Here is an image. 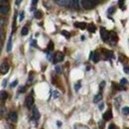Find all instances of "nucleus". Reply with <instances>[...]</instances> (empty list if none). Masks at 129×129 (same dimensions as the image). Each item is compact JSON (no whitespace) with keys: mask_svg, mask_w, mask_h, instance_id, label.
Wrapping results in <instances>:
<instances>
[{"mask_svg":"<svg viewBox=\"0 0 129 129\" xmlns=\"http://www.w3.org/2000/svg\"><path fill=\"white\" fill-rule=\"evenodd\" d=\"M99 108H100V109H102V108H103V103H101V104L99 105Z\"/></svg>","mask_w":129,"mask_h":129,"instance_id":"37","label":"nucleus"},{"mask_svg":"<svg viewBox=\"0 0 129 129\" xmlns=\"http://www.w3.org/2000/svg\"><path fill=\"white\" fill-rule=\"evenodd\" d=\"M0 10H1V14H6V13H8V11H9V5L7 4V2H2V3H1V8H0Z\"/></svg>","mask_w":129,"mask_h":129,"instance_id":"5","label":"nucleus"},{"mask_svg":"<svg viewBox=\"0 0 129 129\" xmlns=\"http://www.w3.org/2000/svg\"><path fill=\"white\" fill-rule=\"evenodd\" d=\"M6 82H7V81H3V86H6Z\"/></svg>","mask_w":129,"mask_h":129,"instance_id":"38","label":"nucleus"},{"mask_svg":"<svg viewBox=\"0 0 129 129\" xmlns=\"http://www.w3.org/2000/svg\"><path fill=\"white\" fill-rule=\"evenodd\" d=\"M108 129H116V127H115L114 124H110V125L108 126Z\"/></svg>","mask_w":129,"mask_h":129,"instance_id":"30","label":"nucleus"},{"mask_svg":"<svg viewBox=\"0 0 129 129\" xmlns=\"http://www.w3.org/2000/svg\"><path fill=\"white\" fill-rule=\"evenodd\" d=\"M90 60H92V62H94V63H97L98 60H99V55L96 52H92L90 54Z\"/></svg>","mask_w":129,"mask_h":129,"instance_id":"7","label":"nucleus"},{"mask_svg":"<svg viewBox=\"0 0 129 129\" xmlns=\"http://www.w3.org/2000/svg\"><path fill=\"white\" fill-rule=\"evenodd\" d=\"M99 127H103V122H99Z\"/></svg>","mask_w":129,"mask_h":129,"instance_id":"34","label":"nucleus"},{"mask_svg":"<svg viewBox=\"0 0 129 129\" xmlns=\"http://www.w3.org/2000/svg\"><path fill=\"white\" fill-rule=\"evenodd\" d=\"M17 83H18V81H13V82H12V83H11V86H12V87H14V86H16V85H17Z\"/></svg>","mask_w":129,"mask_h":129,"instance_id":"28","label":"nucleus"},{"mask_svg":"<svg viewBox=\"0 0 129 129\" xmlns=\"http://www.w3.org/2000/svg\"><path fill=\"white\" fill-rule=\"evenodd\" d=\"M8 117H9V120L11 121V122H16L17 121V113L14 112V111H12V112L9 113V115H8Z\"/></svg>","mask_w":129,"mask_h":129,"instance_id":"8","label":"nucleus"},{"mask_svg":"<svg viewBox=\"0 0 129 129\" xmlns=\"http://www.w3.org/2000/svg\"><path fill=\"white\" fill-rule=\"evenodd\" d=\"M98 0H81V5L84 9H92L98 4Z\"/></svg>","mask_w":129,"mask_h":129,"instance_id":"1","label":"nucleus"},{"mask_svg":"<svg viewBox=\"0 0 129 129\" xmlns=\"http://www.w3.org/2000/svg\"><path fill=\"white\" fill-rule=\"evenodd\" d=\"M32 113H33V118H34L35 120H38L39 117H40V112H39V110L37 109V107H34V108H33Z\"/></svg>","mask_w":129,"mask_h":129,"instance_id":"10","label":"nucleus"},{"mask_svg":"<svg viewBox=\"0 0 129 129\" xmlns=\"http://www.w3.org/2000/svg\"><path fill=\"white\" fill-rule=\"evenodd\" d=\"M64 60V54L61 53V52H58L55 54V57H54V63H59V62H62Z\"/></svg>","mask_w":129,"mask_h":129,"instance_id":"3","label":"nucleus"},{"mask_svg":"<svg viewBox=\"0 0 129 129\" xmlns=\"http://www.w3.org/2000/svg\"><path fill=\"white\" fill-rule=\"evenodd\" d=\"M53 96L55 97V98H57V97H59V92H58L57 90H55V91L53 92Z\"/></svg>","mask_w":129,"mask_h":129,"instance_id":"25","label":"nucleus"},{"mask_svg":"<svg viewBox=\"0 0 129 129\" xmlns=\"http://www.w3.org/2000/svg\"><path fill=\"white\" fill-rule=\"evenodd\" d=\"M75 26L81 29V30H84L86 28V24L84 22H77V23H75Z\"/></svg>","mask_w":129,"mask_h":129,"instance_id":"12","label":"nucleus"},{"mask_svg":"<svg viewBox=\"0 0 129 129\" xmlns=\"http://www.w3.org/2000/svg\"><path fill=\"white\" fill-rule=\"evenodd\" d=\"M80 87H81V82H78V83L75 84V89H76V90H79Z\"/></svg>","mask_w":129,"mask_h":129,"instance_id":"24","label":"nucleus"},{"mask_svg":"<svg viewBox=\"0 0 129 129\" xmlns=\"http://www.w3.org/2000/svg\"><path fill=\"white\" fill-rule=\"evenodd\" d=\"M109 39L112 41L113 43H115V42L117 41V35H116V33H114V32L109 33Z\"/></svg>","mask_w":129,"mask_h":129,"instance_id":"13","label":"nucleus"},{"mask_svg":"<svg viewBox=\"0 0 129 129\" xmlns=\"http://www.w3.org/2000/svg\"><path fill=\"white\" fill-rule=\"evenodd\" d=\"M6 98H7V93L5 91H1V100L4 101Z\"/></svg>","mask_w":129,"mask_h":129,"instance_id":"20","label":"nucleus"},{"mask_svg":"<svg viewBox=\"0 0 129 129\" xmlns=\"http://www.w3.org/2000/svg\"><path fill=\"white\" fill-rule=\"evenodd\" d=\"M57 123H58V127H61V126H62V123H61L60 121H58Z\"/></svg>","mask_w":129,"mask_h":129,"instance_id":"33","label":"nucleus"},{"mask_svg":"<svg viewBox=\"0 0 129 129\" xmlns=\"http://www.w3.org/2000/svg\"><path fill=\"white\" fill-rule=\"evenodd\" d=\"M42 12L40 11V10H36V12H35V17L37 18V19H40V18H42Z\"/></svg>","mask_w":129,"mask_h":129,"instance_id":"18","label":"nucleus"},{"mask_svg":"<svg viewBox=\"0 0 129 129\" xmlns=\"http://www.w3.org/2000/svg\"><path fill=\"white\" fill-rule=\"evenodd\" d=\"M29 32V30H28V26H24L23 28H22V30H21V35L22 36H26L27 34Z\"/></svg>","mask_w":129,"mask_h":129,"instance_id":"14","label":"nucleus"},{"mask_svg":"<svg viewBox=\"0 0 129 129\" xmlns=\"http://www.w3.org/2000/svg\"><path fill=\"white\" fill-rule=\"evenodd\" d=\"M19 91H20V92H24V91H25V87H24V86L20 87V88H19Z\"/></svg>","mask_w":129,"mask_h":129,"instance_id":"31","label":"nucleus"},{"mask_svg":"<svg viewBox=\"0 0 129 129\" xmlns=\"http://www.w3.org/2000/svg\"><path fill=\"white\" fill-rule=\"evenodd\" d=\"M101 98H102V95H101L100 93H98L97 95H95V96H94V98H93V101H94L95 103H97L98 101H100V100H101Z\"/></svg>","mask_w":129,"mask_h":129,"instance_id":"17","label":"nucleus"},{"mask_svg":"<svg viewBox=\"0 0 129 129\" xmlns=\"http://www.w3.org/2000/svg\"><path fill=\"white\" fill-rule=\"evenodd\" d=\"M8 71H9V64H7L6 62L2 63V64H1V67H0V72H1V74H2V75H5V74L8 73Z\"/></svg>","mask_w":129,"mask_h":129,"instance_id":"4","label":"nucleus"},{"mask_svg":"<svg viewBox=\"0 0 129 129\" xmlns=\"http://www.w3.org/2000/svg\"><path fill=\"white\" fill-rule=\"evenodd\" d=\"M80 2H81V0H69V5L72 7H75V8H79Z\"/></svg>","mask_w":129,"mask_h":129,"instance_id":"6","label":"nucleus"},{"mask_svg":"<svg viewBox=\"0 0 129 129\" xmlns=\"http://www.w3.org/2000/svg\"><path fill=\"white\" fill-rule=\"evenodd\" d=\"M56 70H57V72H58V73H60V72H61V70H60V68H59V67H57V68H56Z\"/></svg>","mask_w":129,"mask_h":129,"instance_id":"36","label":"nucleus"},{"mask_svg":"<svg viewBox=\"0 0 129 129\" xmlns=\"http://www.w3.org/2000/svg\"><path fill=\"white\" fill-rule=\"evenodd\" d=\"M7 1H8V0H1V3H2V2H7Z\"/></svg>","mask_w":129,"mask_h":129,"instance_id":"39","label":"nucleus"},{"mask_svg":"<svg viewBox=\"0 0 129 129\" xmlns=\"http://www.w3.org/2000/svg\"><path fill=\"white\" fill-rule=\"evenodd\" d=\"M100 37H101V39H102L104 42H106V41L109 39V34H108V32H107L103 27L100 28Z\"/></svg>","mask_w":129,"mask_h":129,"instance_id":"2","label":"nucleus"},{"mask_svg":"<svg viewBox=\"0 0 129 129\" xmlns=\"http://www.w3.org/2000/svg\"><path fill=\"white\" fill-rule=\"evenodd\" d=\"M12 49V37L9 38L8 40V44H7V52H10Z\"/></svg>","mask_w":129,"mask_h":129,"instance_id":"15","label":"nucleus"},{"mask_svg":"<svg viewBox=\"0 0 129 129\" xmlns=\"http://www.w3.org/2000/svg\"><path fill=\"white\" fill-rule=\"evenodd\" d=\"M24 16H25V13L22 11V12L20 13V15H19V21H20V22H21V21L24 19Z\"/></svg>","mask_w":129,"mask_h":129,"instance_id":"23","label":"nucleus"},{"mask_svg":"<svg viewBox=\"0 0 129 129\" xmlns=\"http://www.w3.org/2000/svg\"><path fill=\"white\" fill-rule=\"evenodd\" d=\"M120 84H121L122 86H124V85H127V84H128V81H127L126 79H122V80L120 81Z\"/></svg>","mask_w":129,"mask_h":129,"instance_id":"21","label":"nucleus"},{"mask_svg":"<svg viewBox=\"0 0 129 129\" xmlns=\"http://www.w3.org/2000/svg\"><path fill=\"white\" fill-rule=\"evenodd\" d=\"M34 103V98H33L32 95H29L26 98V106L27 107H31Z\"/></svg>","mask_w":129,"mask_h":129,"instance_id":"9","label":"nucleus"},{"mask_svg":"<svg viewBox=\"0 0 129 129\" xmlns=\"http://www.w3.org/2000/svg\"><path fill=\"white\" fill-rule=\"evenodd\" d=\"M62 34H63V35H64L67 38H70V33H68L67 31H63V32H62Z\"/></svg>","mask_w":129,"mask_h":129,"instance_id":"27","label":"nucleus"},{"mask_svg":"<svg viewBox=\"0 0 129 129\" xmlns=\"http://www.w3.org/2000/svg\"><path fill=\"white\" fill-rule=\"evenodd\" d=\"M87 29H88V31H89L90 33L95 32V26H94L93 24H89L88 27H87Z\"/></svg>","mask_w":129,"mask_h":129,"instance_id":"16","label":"nucleus"},{"mask_svg":"<svg viewBox=\"0 0 129 129\" xmlns=\"http://www.w3.org/2000/svg\"><path fill=\"white\" fill-rule=\"evenodd\" d=\"M122 113H123L124 115L129 114V107L128 106H125V107H123V108H122Z\"/></svg>","mask_w":129,"mask_h":129,"instance_id":"19","label":"nucleus"},{"mask_svg":"<svg viewBox=\"0 0 129 129\" xmlns=\"http://www.w3.org/2000/svg\"><path fill=\"white\" fill-rule=\"evenodd\" d=\"M112 118V112H111V110H107L106 112L103 114V119L104 120H110Z\"/></svg>","mask_w":129,"mask_h":129,"instance_id":"11","label":"nucleus"},{"mask_svg":"<svg viewBox=\"0 0 129 129\" xmlns=\"http://www.w3.org/2000/svg\"><path fill=\"white\" fill-rule=\"evenodd\" d=\"M113 10H114V7H111V8H109V9H108V13H109V14H112L113 12H114Z\"/></svg>","mask_w":129,"mask_h":129,"instance_id":"29","label":"nucleus"},{"mask_svg":"<svg viewBox=\"0 0 129 129\" xmlns=\"http://www.w3.org/2000/svg\"><path fill=\"white\" fill-rule=\"evenodd\" d=\"M21 1H22V0H16V4H17V5H19V4L21 3Z\"/></svg>","mask_w":129,"mask_h":129,"instance_id":"35","label":"nucleus"},{"mask_svg":"<svg viewBox=\"0 0 129 129\" xmlns=\"http://www.w3.org/2000/svg\"><path fill=\"white\" fill-rule=\"evenodd\" d=\"M124 1H125V0H119V1H118V2H119V6H120L122 9H123V3H124Z\"/></svg>","mask_w":129,"mask_h":129,"instance_id":"26","label":"nucleus"},{"mask_svg":"<svg viewBox=\"0 0 129 129\" xmlns=\"http://www.w3.org/2000/svg\"><path fill=\"white\" fill-rule=\"evenodd\" d=\"M54 50V44H53V42H50L48 45V52H52Z\"/></svg>","mask_w":129,"mask_h":129,"instance_id":"22","label":"nucleus"},{"mask_svg":"<svg viewBox=\"0 0 129 129\" xmlns=\"http://www.w3.org/2000/svg\"><path fill=\"white\" fill-rule=\"evenodd\" d=\"M32 3H33V5H36V4L38 3V0H32Z\"/></svg>","mask_w":129,"mask_h":129,"instance_id":"32","label":"nucleus"}]
</instances>
